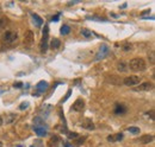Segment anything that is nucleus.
I'll use <instances>...</instances> for the list:
<instances>
[{
    "label": "nucleus",
    "instance_id": "obj_30",
    "mask_svg": "<svg viewBox=\"0 0 155 147\" xmlns=\"http://www.w3.org/2000/svg\"><path fill=\"white\" fill-rule=\"evenodd\" d=\"M147 114L150 115V119H152V120H154V110H150V111H148Z\"/></svg>",
    "mask_w": 155,
    "mask_h": 147
},
{
    "label": "nucleus",
    "instance_id": "obj_8",
    "mask_svg": "<svg viewBox=\"0 0 155 147\" xmlns=\"http://www.w3.org/2000/svg\"><path fill=\"white\" fill-rule=\"evenodd\" d=\"M84 108H85V101L82 99H78L77 101L74 102L73 107L71 108V110L72 111H82Z\"/></svg>",
    "mask_w": 155,
    "mask_h": 147
},
{
    "label": "nucleus",
    "instance_id": "obj_4",
    "mask_svg": "<svg viewBox=\"0 0 155 147\" xmlns=\"http://www.w3.org/2000/svg\"><path fill=\"white\" fill-rule=\"evenodd\" d=\"M122 83H124V84H125V86H128V87L137 86V84H140V83H141V77H138V76H136V75H130V76L125 77V78L123 80V82H122Z\"/></svg>",
    "mask_w": 155,
    "mask_h": 147
},
{
    "label": "nucleus",
    "instance_id": "obj_13",
    "mask_svg": "<svg viewBox=\"0 0 155 147\" xmlns=\"http://www.w3.org/2000/svg\"><path fill=\"white\" fill-rule=\"evenodd\" d=\"M34 130L38 136H45L48 134V130L44 127H39V126H34Z\"/></svg>",
    "mask_w": 155,
    "mask_h": 147
},
{
    "label": "nucleus",
    "instance_id": "obj_33",
    "mask_svg": "<svg viewBox=\"0 0 155 147\" xmlns=\"http://www.w3.org/2000/svg\"><path fill=\"white\" fill-rule=\"evenodd\" d=\"M0 147H2V142L1 141H0Z\"/></svg>",
    "mask_w": 155,
    "mask_h": 147
},
{
    "label": "nucleus",
    "instance_id": "obj_6",
    "mask_svg": "<svg viewBox=\"0 0 155 147\" xmlns=\"http://www.w3.org/2000/svg\"><path fill=\"white\" fill-rule=\"evenodd\" d=\"M154 88V84L152 82H143V83H140V86L135 88L136 92H149Z\"/></svg>",
    "mask_w": 155,
    "mask_h": 147
},
{
    "label": "nucleus",
    "instance_id": "obj_16",
    "mask_svg": "<svg viewBox=\"0 0 155 147\" xmlns=\"http://www.w3.org/2000/svg\"><path fill=\"white\" fill-rule=\"evenodd\" d=\"M117 69H118V71H120V73H127V71H128V64L124 63V62H120V63L117 64Z\"/></svg>",
    "mask_w": 155,
    "mask_h": 147
},
{
    "label": "nucleus",
    "instance_id": "obj_28",
    "mask_svg": "<svg viewBox=\"0 0 155 147\" xmlns=\"http://www.w3.org/2000/svg\"><path fill=\"white\" fill-rule=\"evenodd\" d=\"M13 87H15V88H21V87H23V83H21V82H17V83L13 84Z\"/></svg>",
    "mask_w": 155,
    "mask_h": 147
},
{
    "label": "nucleus",
    "instance_id": "obj_34",
    "mask_svg": "<svg viewBox=\"0 0 155 147\" xmlns=\"http://www.w3.org/2000/svg\"><path fill=\"white\" fill-rule=\"evenodd\" d=\"M0 12H1V11H0Z\"/></svg>",
    "mask_w": 155,
    "mask_h": 147
},
{
    "label": "nucleus",
    "instance_id": "obj_17",
    "mask_svg": "<svg viewBox=\"0 0 155 147\" xmlns=\"http://www.w3.org/2000/svg\"><path fill=\"white\" fill-rule=\"evenodd\" d=\"M60 32H61V35H63V36L68 35V33L71 32V26H69V25H62Z\"/></svg>",
    "mask_w": 155,
    "mask_h": 147
},
{
    "label": "nucleus",
    "instance_id": "obj_5",
    "mask_svg": "<svg viewBox=\"0 0 155 147\" xmlns=\"http://www.w3.org/2000/svg\"><path fill=\"white\" fill-rule=\"evenodd\" d=\"M34 39H35V36H34V32L31 30H28L24 35V45L30 48L32 44H34Z\"/></svg>",
    "mask_w": 155,
    "mask_h": 147
},
{
    "label": "nucleus",
    "instance_id": "obj_3",
    "mask_svg": "<svg viewBox=\"0 0 155 147\" xmlns=\"http://www.w3.org/2000/svg\"><path fill=\"white\" fill-rule=\"evenodd\" d=\"M48 38H49V27H48V25H45L44 30H43V37H42V40L39 44V49H41L42 54H45L48 50Z\"/></svg>",
    "mask_w": 155,
    "mask_h": 147
},
{
    "label": "nucleus",
    "instance_id": "obj_19",
    "mask_svg": "<svg viewBox=\"0 0 155 147\" xmlns=\"http://www.w3.org/2000/svg\"><path fill=\"white\" fill-rule=\"evenodd\" d=\"M81 35L85 37V38H90V37L92 36V32L90 30H87V29H82L81 30Z\"/></svg>",
    "mask_w": 155,
    "mask_h": 147
},
{
    "label": "nucleus",
    "instance_id": "obj_20",
    "mask_svg": "<svg viewBox=\"0 0 155 147\" xmlns=\"http://www.w3.org/2000/svg\"><path fill=\"white\" fill-rule=\"evenodd\" d=\"M128 132H130L131 134H138L140 128H137V127H128Z\"/></svg>",
    "mask_w": 155,
    "mask_h": 147
},
{
    "label": "nucleus",
    "instance_id": "obj_11",
    "mask_svg": "<svg viewBox=\"0 0 155 147\" xmlns=\"http://www.w3.org/2000/svg\"><path fill=\"white\" fill-rule=\"evenodd\" d=\"M114 113H115L116 115H123V114L127 113V107H125L124 105H119V103H117L116 107H115V110H114Z\"/></svg>",
    "mask_w": 155,
    "mask_h": 147
},
{
    "label": "nucleus",
    "instance_id": "obj_18",
    "mask_svg": "<svg viewBox=\"0 0 155 147\" xmlns=\"http://www.w3.org/2000/svg\"><path fill=\"white\" fill-rule=\"evenodd\" d=\"M50 46H51L53 49H58V48L61 46V42H60V39L54 38V39L51 40V43H50Z\"/></svg>",
    "mask_w": 155,
    "mask_h": 147
},
{
    "label": "nucleus",
    "instance_id": "obj_25",
    "mask_svg": "<svg viewBox=\"0 0 155 147\" xmlns=\"http://www.w3.org/2000/svg\"><path fill=\"white\" fill-rule=\"evenodd\" d=\"M114 138H115V141H116V140H122V139H123V134H122V133H118L116 136H114Z\"/></svg>",
    "mask_w": 155,
    "mask_h": 147
},
{
    "label": "nucleus",
    "instance_id": "obj_1",
    "mask_svg": "<svg viewBox=\"0 0 155 147\" xmlns=\"http://www.w3.org/2000/svg\"><path fill=\"white\" fill-rule=\"evenodd\" d=\"M128 69H130L131 71L134 73H138V71H144L147 69V64L144 62L143 58H140V57H136L133 58L130 61V63L128 64Z\"/></svg>",
    "mask_w": 155,
    "mask_h": 147
},
{
    "label": "nucleus",
    "instance_id": "obj_29",
    "mask_svg": "<svg viewBox=\"0 0 155 147\" xmlns=\"http://www.w3.org/2000/svg\"><path fill=\"white\" fill-rule=\"evenodd\" d=\"M85 139H86V138H80V139L78 140V141L75 142V144H77V145H81V144H82V142L85 141Z\"/></svg>",
    "mask_w": 155,
    "mask_h": 147
},
{
    "label": "nucleus",
    "instance_id": "obj_15",
    "mask_svg": "<svg viewBox=\"0 0 155 147\" xmlns=\"http://www.w3.org/2000/svg\"><path fill=\"white\" fill-rule=\"evenodd\" d=\"M7 24H8V18H7V17H0V33H1L2 30L6 27Z\"/></svg>",
    "mask_w": 155,
    "mask_h": 147
},
{
    "label": "nucleus",
    "instance_id": "obj_21",
    "mask_svg": "<svg viewBox=\"0 0 155 147\" xmlns=\"http://www.w3.org/2000/svg\"><path fill=\"white\" fill-rule=\"evenodd\" d=\"M148 57H149V61H150V63H152V64H154L155 63V55H154V50H152V51H150V54H149V55H148Z\"/></svg>",
    "mask_w": 155,
    "mask_h": 147
},
{
    "label": "nucleus",
    "instance_id": "obj_12",
    "mask_svg": "<svg viewBox=\"0 0 155 147\" xmlns=\"http://www.w3.org/2000/svg\"><path fill=\"white\" fill-rule=\"evenodd\" d=\"M154 140V136L152 135V134H146V135H142V136H140V142L141 144H149V142H152Z\"/></svg>",
    "mask_w": 155,
    "mask_h": 147
},
{
    "label": "nucleus",
    "instance_id": "obj_27",
    "mask_svg": "<svg viewBox=\"0 0 155 147\" xmlns=\"http://www.w3.org/2000/svg\"><path fill=\"white\" fill-rule=\"evenodd\" d=\"M123 50H124V51H129V50H131V45H129V44H125V45L123 46Z\"/></svg>",
    "mask_w": 155,
    "mask_h": 147
},
{
    "label": "nucleus",
    "instance_id": "obj_14",
    "mask_svg": "<svg viewBox=\"0 0 155 147\" xmlns=\"http://www.w3.org/2000/svg\"><path fill=\"white\" fill-rule=\"evenodd\" d=\"M31 17H32V21H34V24H35V26H37V27H41L42 25H43V19L39 17L38 14H36V13H31Z\"/></svg>",
    "mask_w": 155,
    "mask_h": 147
},
{
    "label": "nucleus",
    "instance_id": "obj_2",
    "mask_svg": "<svg viewBox=\"0 0 155 147\" xmlns=\"http://www.w3.org/2000/svg\"><path fill=\"white\" fill-rule=\"evenodd\" d=\"M17 39H18V35L13 31H6L2 33V37H1V42L5 45H12L17 42Z\"/></svg>",
    "mask_w": 155,
    "mask_h": 147
},
{
    "label": "nucleus",
    "instance_id": "obj_24",
    "mask_svg": "<svg viewBox=\"0 0 155 147\" xmlns=\"http://www.w3.org/2000/svg\"><path fill=\"white\" fill-rule=\"evenodd\" d=\"M78 136H79L78 133H69V134H68V138H69V139H77Z\"/></svg>",
    "mask_w": 155,
    "mask_h": 147
},
{
    "label": "nucleus",
    "instance_id": "obj_10",
    "mask_svg": "<svg viewBox=\"0 0 155 147\" xmlns=\"http://www.w3.org/2000/svg\"><path fill=\"white\" fill-rule=\"evenodd\" d=\"M48 88H49V84H48V82H45V81H39L38 83L36 84V89H37L38 92H47Z\"/></svg>",
    "mask_w": 155,
    "mask_h": 147
},
{
    "label": "nucleus",
    "instance_id": "obj_23",
    "mask_svg": "<svg viewBox=\"0 0 155 147\" xmlns=\"http://www.w3.org/2000/svg\"><path fill=\"white\" fill-rule=\"evenodd\" d=\"M28 107H29V102H23V103L20 105L19 109L20 110H24V109H26Z\"/></svg>",
    "mask_w": 155,
    "mask_h": 147
},
{
    "label": "nucleus",
    "instance_id": "obj_22",
    "mask_svg": "<svg viewBox=\"0 0 155 147\" xmlns=\"http://www.w3.org/2000/svg\"><path fill=\"white\" fill-rule=\"evenodd\" d=\"M30 147H44V145H43V142H42L41 140H36V141L34 142V145H31Z\"/></svg>",
    "mask_w": 155,
    "mask_h": 147
},
{
    "label": "nucleus",
    "instance_id": "obj_9",
    "mask_svg": "<svg viewBox=\"0 0 155 147\" xmlns=\"http://www.w3.org/2000/svg\"><path fill=\"white\" fill-rule=\"evenodd\" d=\"M81 127L85 129H88V130H93L96 128V126H94V124H93V121L91 119H85L82 121V124H81Z\"/></svg>",
    "mask_w": 155,
    "mask_h": 147
},
{
    "label": "nucleus",
    "instance_id": "obj_32",
    "mask_svg": "<svg viewBox=\"0 0 155 147\" xmlns=\"http://www.w3.org/2000/svg\"><path fill=\"white\" fill-rule=\"evenodd\" d=\"M1 125H2V119L0 117V126H1Z\"/></svg>",
    "mask_w": 155,
    "mask_h": 147
},
{
    "label": "nucleus",
    "instance_id": "obj_7",
    "mask_svg": "<svg viewBox=\"0 0 155 147\" xmlns=\"http://www.w3.org/2000/svg\"><path fill=\"white\" fill-rule=\"evenodd\" d=\"M109 51H110L109 46H107L106 44H103V45L100 46V49H99V52H98L97 56H96V61H100V59H103L105 56L109 54Z\"/></svg>",
    "mask_w": 155,
    "mask_h": 147
},
{
    "label": "nucleus",
    "instance_id": "obj_26",
    "mask_svg": "<svg viewBox=\"0 0 155 147\" xmlns=\"http://www.w3.org/2000/svg\"><path fill=\"white\" fill-rule=\"evenodd\" d=\"M71 94H72V90H68V92H67V95H66V97L62 100V102H66L68 99H69V96H71Z\"/></svg>",
    "mask_w": 155,
    "mask_h": 147
},
{
    "label": "nucleus",
    "instance_id": "obj_31",
    "mask_svg": "<svg viewBox=\"0 0 155 147\" xmlns=\"http://www.w3.org/2000/svg\"><path fill=\"white\" fill-rule=\"evenodd\" d=\"M58 17H60V14H56L55 17L51 18V21H58Z\"/></svg>",
    "mask_w": 155,
    "mask_h": 147
}]
</instances>
